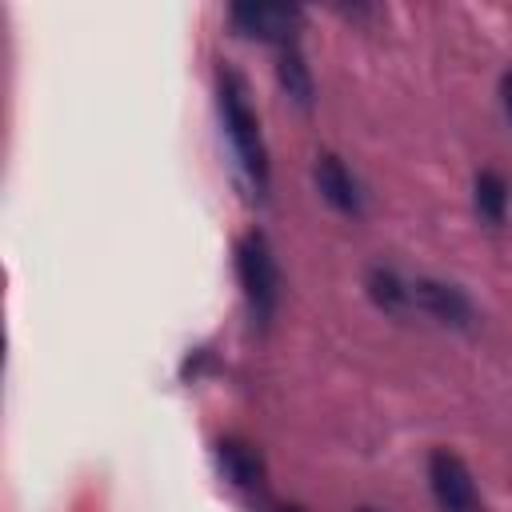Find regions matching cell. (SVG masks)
Here are the masks:
<instances>
[{
    "instance_id": "obj_1",
    "label": "cell",
    "mask_w": 512,
    "mask_h": 512,
    "mask_svg": "<svg viewBox=\"0 0 512 512\" xmlns=\"http://www.w3.org/2000/svg\"><path fill=\"white\" fill-rule=\"evenodd\" d=\"M220 116H224V128H228V140L240 156V168L248 172V180L256 188H264L268 180V160H264V140H260V124H256V112L248 108V96H244V84L236 72H220Z\"/></svg>"
},
{
    "instance_id": "obj_2",
    "label": "cell",
    "mask_w": 512,
    "mask_h": 512,
    "mask_svg": "<svg viewBox=\"0 0 512 512\" xmlns=\"http://www.w3.org/2000/svg\"><path fill=\"white\" fill-rule=\"evenodd\" d=\"M236 272H240V288L248 296L252 316L268 320L276 312V300H280V272H276L272 248H268V240L260 232H248L236 244Z\"/></svg>"
},
{
    "instance_id": "obj_3",
    "label": "cell",
    "mask_w": 512,
    "mask_h": 512,
    "mask_svg": "<svg viewBox=\"0 0 512 512\" xmlns=\"http://www.w3.org/2000/svg\"><path fill=\"white\" fill-rule=\"evenodd\" d=\"M428 484H432V496H436L440 512H480L476 480H472L468 464L456 452L436 448L428 456Z\"/></svg>"
},
{
    "instance_id": "obj_4",
    "label": "cell",
    "mask_w": 512,
    "mask_h": 512,
    "mask_svg": "<svg viewBox=\"0 0 512 512\" xmlns=\"http://www.w3.org/2000/svg\"><path fill=\"white\" fill-rule=\"evenodd\" d=\"M228 16L244 36H260V40H280L300 20V12L284 4H236Z\"/></svg>"
},
{
    "instance_id": "obj_5",
    "label": "cell",
    "mask_w": 512,
    "mask_h": 512,
    "mask_svg": "<svg viewBox=\"0 0 512 512\" xmlns=\"http://www.w3.org/2000/svg\"><path fill=\"white\" fill-rule=\"evenodd\" d=\"M316 188H320V196L336 208V212H360V188H356V180H352V172L340 164V156H332V152H324L320 160H316Z\"/></svg>"
},
{
    "instance_id": "obj_6",
    "label": "cell",
    "mask_w": 512,
    "mask_h": 512,
    "mask_svg": "<svg viewBox=\"0 0 512 512\" xmlns=\"http://www.w3.org/2000/svg\"><path fill=\"white\" fill-rule=\"evenodd\" d=\"M408 296L424 312H432L436 320H444V324H468V316H472L468 296L460 288H452V284H440V280H420V284H412Z\"/></svg>"
},
{
    "instance_id": "obj_7",
    "label": "cell",
    "mask_w": 512,
    "mask_h": 512,
    "mask_svg": "<svg viewBox=\"0 0 512 512\" xmlns=\"http://www.w3.org/2000/svg\"><path fill=\"white\" fill-rule=\"evenodd\" d=\"M216 456H220L224 476H228L236 488H256V484H260L264 464H260V452H256L252 444H244V440H220Z\"/></svg>"
},
{
    "instance_id": "obj_8",
    "label": "cell",
    "mask_w": 512,
    "mask_h": 512,
    "mask_svg": "<svg viewBox=\"0 0 512 512\" xmlns=\"http://www.w3.org/2000/svg\"><path fill=\"white\" fill-rule=\"evenodd\" d=\"M476 208H480L488 220H504L508 184H504L500 172H480V176H476Z\"/></svg>"
},
{
    "instance_id": "obj_9",
    "label": "cell",
    "mask_w": 512,
    "mask_h": 512,
    "mask_svg": "<svg viewBox=\"0 0 512 512\" xmlns=\"http://www.w3.org/2000/svg\"><path fill=\"white\" fill-rule=\"evenodd\" d=\"M280 84H284V92L296 104H308L312 100V80H308V68L300 60V52H284L280 56Z\"/></svg>"
},
{
    "instance_id": "obj_10",
    "label": "cell",
    "mask_w": 512,
    "mask_h": 512,
    "mask_svg": "<svg viewBox=\"0 0 512 512\" xmlns=\"http://www.w3.org/2000/svg\"><path fill=\"white\" fill-rule=\"evenodd\" d=\"M368 284H372V296H376L384 308H400V304L408 300V288H404L392 272H380V268H376V272L368 276Z\"/></svg>"
},
{
    "instance_id": "obj_11",
    "label": "cell",
    "mask_w": 512,
    "mask_h": 512,
    "mask_svg": "<svg viewBox=\"0 0 512 512\" xmlns=\"http://www.w3.org/2000/svg\"><path fill=\"white\" fill-rule=\"evenodd\" d=\"M500 104H504V112H508V120H512V72L500 80Z\"/></svg>"
},
{
    "instance_id": "obj_12",
    "label": "cell",
    "mask_w": 512,
    "mask_h": 512,
    "mask_svg": "<svg viewBox=\"0 0 512 512\" xmlns=\"http://www.w3.org/2000/svg\"><path fill=\"white\" fill-rule=\"evenodd\" d=\"M276 512H300V508H276Z\"/></svg>"
},
{
    "instance_id": "obj_13",
    "label": "cell",
    "mask_w": 512,
    "mask_h": 512,
    "mask_svg": "<svg viewBox=\"0 0 512 512\" xmlns=\"http://www.w3.org/2000/svg\"><path fill=\"white\" fill-rule=\"evenodd\" d=\"M360 512H372V508H360Z\"/></svg>"
}]
</instances>
